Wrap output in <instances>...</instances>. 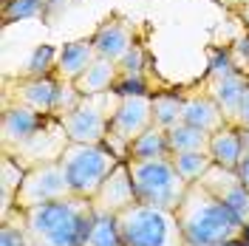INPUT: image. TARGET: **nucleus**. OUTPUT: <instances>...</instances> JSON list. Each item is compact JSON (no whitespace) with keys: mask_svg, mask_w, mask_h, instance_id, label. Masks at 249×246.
<instances>
[{"mask_svg":"<svg viewBox=\"0 0 249 246\" xmlns=\"http://www.w3.org/2000/svg\"><path fill=\"white\" fill-rule=\"evenodd\" d=\"M176 215L187 246H224L241 241L244 235V221L198 181L187 187Z\"/></svg>","mask_w":249,"mask_h":246,"instance_id":"obj_1","label":"nucleus"},{"mask_svg":"<svg viewBox=\"0 0 249 246\" xmlns=\"http://www.w3.org/2000/svg\"><path fill=\"white\" fill-rule=\"evenodd\" d=\"M23 212L31 246H85L96 215L91 198L82 195H68Z\"/></svg>","mask_w":249,"mask_h":246,"instance_id":"obj_2","label":"nucleus"},{"mask_svg":"<svg viewBox=\"0 0 249 246\" xmlns=\"http://www.w3.org/2000/svg\"><path fill=\"white\" fill-rule=\"evenodd\" d=\"M124 246H187L176 210L136 201L116 215Z\"/></svg>","mask_w":249,"mask_h":246,"instance_id":"obj_3","label":"nucleus"},{"mask_svg":"<svg viewBox=\"0 0 249 246\" xmlns=\"http://www.w3.org/2000/svg\"><path fill=\"white\" fill-rule=\"evenodd\" d=\"M119 161L122 158L108 144H82V141H68V147L60 156V164L71 181L74 195H82V198H93L99 184L108 178V173Z\"/></svg>","mask_w":249,"mask_h":246,"instance_id":"obj_4","label":"nucleus"},{"mask_svg":"<svg viewBox=\"0 0 249 246\" xmlns=\"http://www.w3.org/2000/svg\"><path fill=\"white\" fill-rule=\"evenodd\" d=\"M127 161V158H124ZM133 190L142 204H153L164 210H176L187 193V181L176 170L173 158H150V161H127Z\"/></svg>","mask_w":249,"mask_h":246,"instance_id":"obj_5","label":"nucleus"},{"mask_svg":"<svg viewBox=\"0 0 249 246\" xmlns=\"http://www.w3.org/2000/svg\"><path fill=\"white\" fill-rule=\"evenodd\" d=\"M122 96L116 91L93 93V96H82L79 105L71 113L62 116L65 133L71 141H82V144H105L110 130V119L119 108Z\"/></svg>","mask_w":249,"mask_h":246,"instance_id":"obj_6","label":"nucleus"},{"mask_svg":"<svg viewBox=\"0 0 249 246\" xmlns=\"http://www.w3.org/2000/svg\"><path fill=\"white\" fill-rule=\"evenodd\" d=\"M153 124V93H144V96H122L119 108L110 119V130H108V144L119 158H127V147L130 141L144 133L147 127Z\"/></svg>","mask_w":249,"mask_h":246,"instance_id":"obj_7","label":"nucleus"},{"mask_svg":"<svg viewBox=\"0 0 249 246\" xmlns=\"http://www.w3.org/2000/svg\"><path fill=\"white\" fill-rule=\"evenodd\" d=\"M74 195L71 181L65 176L60 161H48V164H37V167L26 170V178L20 184L15 207L20 210H31V207H40V204H51V201H60Z\"/></svg>","mask_w":249,"mask_h":246,"instance_id":"obj_8","label":"nucleus"},{"mask_svg":"<svg viewBox=\"0 0 249 246\" xmlns=\"http://www.w3.org/2000/svg\"><path fill=\"white\" fill-rule=\"evenodd\" d=\"M68 133H65V124L60 116H48L46 124L40 130H34L23 144H17L15 150H9V156L20 161L23 167H37V164H48V161H60L62 150L68 147Z\"/></svg>","mask_w":249,"mask_h":246,"instance_id":"obj_9","label":"nucleus"},{"mask_svg":"<svg viewBox=\"0 0 249 246\" xmlns=\"http://www.w3.org/2000/svg\"><path fill=\"white\" fill-rule=\"evenodd\" d=\"M60 91V77H6L3 82V102H17L40 113H54Z\"/></svg>","mask_w":249,"mask_h":246,"instance_id":"obj_10","label":"nucleus"},{"mask_svg":"<svg viewBox=\"0 0 249 246\" xmlns=\"http://www.w3.org/2000/svg\"><path fill=\"white\" fill-rule=\"evenodd\" d=\"M198 184H204L215 198L224 201L244 224H249V187L244 184V178L238 176V170L221 167V164L213 161V167L201 176Z\"/></svg>","mask_w":249,"mask_h":246,"instance_id":"obj_11","label":"nucleus"},{"mask_svg":"<svg viewBox=\"0 0 249 246\" xmlns=\"http://www.w3.org/2000/svg\"><path fill=\"white\" fill-rule=\"evenodd\" d=\"M136 190H133V178H130V167L127 161H119L116 167L108 173V178L99 184L96 195L91 198L93 210L96 212H105V215H119L122 210L136 204Z\"/></svg>","mask_w":249,"mask_h":246,"instance_id":"obj_12","label":"nucleus"},{"mask_svg":"<svg viewBox=\"0 0 249 246\" xmlns=\"http://www.w3.org/2000/svg\"><path fill=\"white\" fill-rule=\"evenodd\" d=\"M48 116L51 113H40V110L17 105V102H3V116H0V147H3V153L23 144L34 130H40L46 124Z\"/></svg>","mask_w":249,"mask_h":246,"instance_id":"obj_13","label":"nucleus"},{"mask_svg":"<svg viewBox=\"0 0 249 246\" xmlns=\"http://www.w3.org/2000/svg\"><path fill=\"white\" fill-rule=\"evenodd\" d=\"M247 85H249V74H241V71L207 74L204 77V91L218 102V108L224 110V116H227L230 124L238 122V108H241V99H244Z\"/></svg>","mask_w":249,"mask_h":246,"instance_id":"obj_14","label":"nucleus"},{"mask_svg":"<svg viewBox=\"0 0 249 246\" xmlns=\"http://www.w3.org/2000/svg\"><path fill=\"white\" fill-rule=\"evenodd\" d=\"M93 46H96V54L99 57H108L113 62H122L127 57V51L136 46V40H133V29H130V23L122 20V17H108V20H102L96 31L91 34Z\"/></svg>","mask_w":249,"mask_h":246,"instance_id":"obj_15","label":"nucleus"},{"mask_svg":"<svg viewBox=\"0 0 249 246\" xmlns=\"http://www.w3.org/2000/svg\"><path fill=\"white\" fill-rule=\"evenodd\" d=\"M181 122L196 124V127H201L207 133H215V130H221L227 124V116H224V110L218 108V102L204 91V85H201V91H184Z\"/></svg>","mask_w":249,"mask_h":246,"instance_id":"obj_16","label":"nucleus"},{"mask_svg":"<svg viewBox=\"0 0 249 246\" xmlns=\"http://www.w3.org/2000/svg\"><path fill=\"white\" fill-rule=\"evenodd\" d=\"M96 57H99V54H96V46H93L91 37L65 43V46H60V60H57V71H54V74L60 79L77 82V79L88 71V65H91Z\"/></svg>","mask_w":249,"mask_h":246,"instance_id":"obj_17","label":"nucleus"},{"mask_svg":"<svg viewBox=\"0 0 249 246\" xmlns=\"http://www.w3.org/2000/svg\"><path fill=\"white\" fill-rule=\"evenodd\" d=\"M241 144H244V127L227 122L221 130L210 136V156L215 164L235 170L241 161Z\"/></svg>","mask_w":249,"mask_h":246,"instance_id":"obj_18","label":"nucleus"},{"mask_svg":"<svg viewBox=\"0 0 249 246\" xmlns=\"http://www.w3.org/2000/svg\"><path fill=\"white\" fill-rule=\"evenodd\" d=\"M116 79H119V62L108 60V57H96L88 65V71L77 79V88L82 96H93V93L113 91Z\"/></svg>","mask_w":249,"mask_h":246,"instance_id":"obj_19","label":"nucleus"},{"mask_svg":"<svg viewBox=\"0 0 249 246\" xmlns=\"http://www.w3.org/2000/svg\"><path fill=\"white\" fill-rule=\"evenodd\" d=\"M167 156H173L170 141H167V130L159 127V124H150L127 147V161H150V158H167Z\"/></svg>","mask_w":249,"mask_h":246,"instance_id":"obj_20","label":"nucleus"},{"mask_svg":"<svg viewBox=\"0 0 249 246\" xmlns=\"http://www.w3.org/2000/svg\"><path fill=\"white\" fill-rule=\"evenodd\" d=\"M210 136L201 127L196 124L178 122L167 130V141H170V153H210Z\"/></svg>","mask_w":249,"mask_h":246,"instance_id":"obj_21","label":"nucleus"},{"mask_svg":"<svg viewBox=\"0 0 249 246\" xmlns=\"http://www.w3.org/2000/svg\"><path fill=\"white\" fill-rule=\"evenodd\" d=\"M184 113V91H159L153 93V124L170 130L181 122Z\"/></svg>","mask_w":249,"mask_h":246,"instance_id":"obj_22","label":"nucleus"},{"mask_svg":"<svg viewBox=\"0 0 249 246\" xmlns=\"http://www.w3.org/2000/svg\"><path fill=\"white\" fill-rule=\"evenodd\" d=\"M26 178V167L15 161L9 153H3V161H0V195H3V215L15 210L17 193H20V184Z\"/></svg>","mask_w":249,"mask_h":246,"instance_id":"obj_23","label":"nucleus"},{"mask_svg":"<svg viewBox=\"0 0 249 246\" xmlns=\"http://www.w3.org/2000/svg\"><path fill=\"white\" fill-rule=\"evenodd\" d=\"M0 15L6 26L20 23V20H46L48 0H3Z\"/></svg>","mask_w":249,"mask_h":246,"instance_id":"obj_24","label":"nucleus"},{"mask_svg":"<svg viewBox=\"0 0 249 246\" xmlns=\"http://www.w3.org/2000/svg\"><path fill=\"white\" fill-rule=\"evenodd\" d=\"M85 246H124L119 227H116V215H105V212H96L88 232V241Z\"/></svg>","mask_w":249,"mask_h":246,"instance_id":"obj_25","label":"nucleus"},{"mask_svg":"<svg viewBox=\"0 0 249 246\" xmlns=\"http://www.w3.org/2000/svg\"><path fill=\"white\" fill-rule=\"evenodd\" d=\"M173 164L176 170L181 173V178H184L187 184H196V181H201V176L207 170L213 167V156L210 153H173Z\"/></svg>","mask_w":249,"mask_h":246,"instance_id":"obj_26","label":"nucleus"},{"mask_svg":"<svg viewBox=\"0 0 249 246\" xmlns=\"http://www.w3.org/2000/svg\"><path fill=\"white\" fill-rule=\"evenodd\" d=\"M57 60H60V48L57 46H37L26 60L23 77H51L57 71Z\"/></svg>","mask_w":249,"mask_h":246,"instance_id":"obj_27","label":"nucleus"},{"mask_svg":"<svg viewBox=\"0 0 249 246\" xmlns=\"http://www.w3.org/2000/svg\"><path fill=\"white\" fill-rule=\"evenodd\" d=\"M79 99H82V93H79L77 82H71V79H60V91H57V105H54V116H65V113H71V110L79 105Z\"/></svg>","mask_w":249,"mask_h":246,"instance_id":"obj_28","label":"nucleus"},{"mask_svg":"<svg viewBox=\"0 0 249 246\" xmlns=\"http://www.w3.org/2000/svg\"><path fill=\"white\" fill-rule=\"evenodd\" d=\"M119 77H144V48L136 46L127 51V57L119 62Z\"/></svg>","mask_w":249,"mask_h":246,"instance_id":"obj_29","label":"nucleus"},{"mask_svg":"<svg viewBox=\"0 0 249 246\" xmlns=\"http://www.w3.org/2000/svg\"><path fill=\"white\" fill-rule=\"evenodd\" d=\"M230 48V57H232V65L241 71V74H249V31L247 34H238L232 40Z\"/></svg>","mask_w":249,"mask_h":246,"instance_id":"obj_30","label":"nucleus"},{"mask_svg":"<svg viewBox=\"0 0 249 246\" xmlns=\"http://www.w3.org/2000/svg\"><path fill=\"white\" fill-rule=\"evenodd\" d=\"M113 91L119 93V96H144V93H153L144 77H119L116 85H113Z\"/></svg>","mask_w":249,"mask_h":246,"instance_id":"obj_31","label":"nucleus"},{"mask_svg":"<svg viewBox=\"0 0 249 246\" xmlns=\"http://www.w3.org/2000/svg\"><path fill=\"white\" fill-rule=\"evenodd\" d=\"M238 176L244 178V184L249 187V130H244V144H241V161H238Z\"/></svg>","mask_w":249,"mask_h":246,"instance_id":"obj_32","label":"nucleus"},{"mask_svg":"<svg viewBox=\"0 0 249 246\" xmlns=\"http://www.w3.org/2000/svg\"><path fill=\"white\" fill-rule=\"evenodd\" d=\"M238 127H244V130H249V85L247 91H244V99H241V108H238Z\"/></svg>","mask_w":249,"mask_h":246,"instance_id":"obj_33","label":"nucleus"},{"mask_svg":"<svg viewBox=\"0 0 249 246\" xmlns=\"http://www.w3.org/2000/svg\"><path fill=\"white\" fill-rule=\"evenodd\" d=\"M241 17H244V23H247V29H249V3L241 9Z\"/></svg>","mask_w":249,"mask_h":246,"instance_id":"obj_34","label":"nucleus"},{"mask_svg":"<svg viewBox=\"0 0 249 246\" xmlns=\"http://www.w3.org/2000/svg\"><path fill=\"white\" fill-rule=\"evenodd\" d=\"M241 241L249 246V224H244V235H241Z\"/></svg>","mask_w":249,"mask_h":246,"instance_id":"obj_35","label":"nucleus"}]
</instances>
